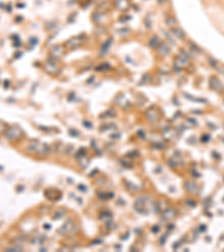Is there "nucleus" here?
Segmentation results:
<instances>
[{
  "label": "nucleus",
  "mask_w": 224,
  "mask_h": 252,
  "mask_svg": "<svg viewBox=\"0 0 224 252\" xmlns=\"http://www.w3.org/2000/svg\"><path fill=\"white\" fill-rule=\"evenodd\" d=\"M166 24L169 26V27H175V24H176L175 18H168V19L166 20Z\"/></svg>",
  "instance_id": "obj_9"
},
{
  "label": "nucleus",
  "mask_w": 224,
  "mask_h": 252,
  "mask_svg": "<svg viewBox=\"0 0 224 252\" xmlns=\"http://www.w3.org/2000/svg\"><path fill=\"white\" fill-rule=\"evenodd\" d=\"M172 33L174 36H176V37L179 38V39H183V38L185 37V33L183 32V29L179 28V27H177V26L172 27Z\"/></svg>",
  "instance_id": "obj_2"
},
{
  "label": "nucleus",
  "mask_w": 224,
  "mask_h": 252,
  "mask_svg": "<svg viewBox=\"0 0 224 252\" xmlns=\"http://www.w3.org/2000/svg\"><path fill=\"white\" fill-rule=\"evenodd\" d=\"M210 64H211V65H212L213 67H217V66H219L217 62H216V61H214V59H210Z\"/></svg>",
  "instance_id": "obj_11"
},
{
  "label": "nucleus",
  "mask_w": 224,
  "mask_h": 252,
  "mask_svg": "<svg viewBox=\"0 0 224 252\" xmlns=\"http://www.w3.org/2000/svg\"><path fill=\"white\" fill-rule=\"evenodd\" d=\"M53 55H60L62 53H63V48H62V46L60 45H55V46H53L52 50H51Z\"/></svg>",
  "instance_id": "obj_7"
},
{
  "label": "nucleus",
  "mask_w": 224,
  "mask_h": 252,
  "mask_svg": "<svg viewBox=\"0 0 224 252\" xmlns=\"http://www.w3.org/2000/svg\"><path fill=\"white\" fill-rule=\"evenodd\" d=\"M169 46L167 45V44H160L159 46H158V52H159V54H161V55H167L168 53H169Z\"/></svg>",
  "instance_id": "obj_4"
},
{
  "label": "nucleus",
  "mask_w": 224,
  "mask_h": 252,
  "mask_svg": "<svg viewBox=\"0 0 224 252\" xmlns=\"http://www.w3.org/2000/svg\"><path fill=\"white\" fill-rule=\"evenodd\" d=\"M21 134H23V131L20 130L19 127H16V126L8 128L7 131L5 132V136H6V138H7L8 140H17L18 138L21 137Z\"/></svg>",
  "instance_id": "obj_1"
},
{
  "label": "nucleus",
  "mask_w": 224,
  "mask_h": 252,
  "mask_svg": "<svg viewBox=\"0 0 224 252\" xmlns=\"http://www.w3.org/2000/svg\"><path fill=\"white\" fill-rule=\"evenodd\" d=\"M187 63H188V59H187V56L183 54V55H179V56L177 57V61H176V66H178V67L185 66V65H187Z\"/></svg>",
  "instance_id": "obj_3"
},
{
  "label": "nucleus",
  "mask_w": 224,
  "mask_h": 252,
  "mask_svg": "<svg viewBox=\"0 0 224 252\" xmlns=\"http://www.w3.org/2000/svg\"><path fill=\"white\" fill-rule=\"evenodd\" d=\"M83 42V39L82 38H78V37H73L72 39H69V47H76V46H78L81 43Z\"/></svg>",
  "instance_id": "obj_5"
},
{
  "label": "nucleus",
  "mask_w": 224,
  "mask_h": 252,
  "mask_svg": "<svg viewBox=\"0 0 224 252\" xmlns=\"http://www.w3.org/2000/svg\"><path fill=\"white\" fill-rule=\"evenodd\" d=\"M174 215H175V213H174V211H172V210H167V213L165 212L164 218H167V220H170V218H174Z\"/></svg>",
  "instance_id": "obj_8"
},
{
  "label": "nucleus",
  "mask_w": 224,
  "mask_h": 252,
  "mask_svg": "<svg viewBox=\"0 0 224 252\" xmlns=\"http://www.w3.org/2000/svg\"><path fill=\"white\" fill-rule=\"evenodd\" d=\"M210 85H211V87H213V89H215V90H219L222 85H221V83H220V81L217 80V78H215V77H213L211 81H210Z\"/></svg>",
  "instance_id": "obj_6"
},
{
  "label": "nucleus",
  "mask_w": 224,
  "mask_h": 252,
  "mask_svg": "<svg viewBox=\"0 0 224 252\" xmlns=\"http://www.w3.org/2000/svg\"><path fill=\"white\" fill-rule=\"evenodd\" d=\"M157 43H158V38H157V37H154V38L150 41V46H156Z\"/></svg>",
  "instance_id": "obj_10"
},
{
  "label": "nucleus",
  "mask_w": 224,
  "mask_h": 252,
  "mask_svg": "<svg viewBox=\"0 0 224 252\" xmlns=\"http://www.w3.org/2000/svg\"><path fill=\"white\" fill-rule=\"evenodd\" d=\"M216 68H219V70H220L222 73H224V65H222V66H217Z\"/></svg>",
  "instance_id": "obj_12"
}]
</instances>
